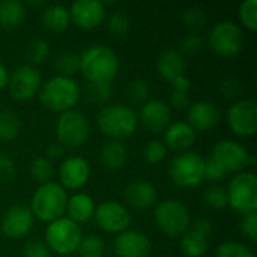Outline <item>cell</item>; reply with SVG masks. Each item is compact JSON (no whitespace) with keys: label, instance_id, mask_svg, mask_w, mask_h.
Returning a JSON list of instances; mask_svg holds the SVG:
<instances>
[{"label":"cell","instance_id":"cell-1","mask_svg":"<svg viewBox=\"0 0 257 257\" xmlns=\"http://www.w3.org/2000/svg\"><path fill=\"white\" fill-rule=\"evenodd\" d=\"M80 71L89 83H111L119 74V57L108 45H89L80 54Z\"/></svg>","mask_w":257,"mask_h":257},{"label":"cell","instance_id":"cell-2","mask_svg":"<svg viewBox=\"0 0 257 257\" xmlns=\"http://www.w3.org/2000/svg\"><path fill=\"white\" fill-rule=\"evenodd\" d=\"M137 113L120 102L104 105L96 114V125L102 134L113 140H120L133 136L137 130Z\"/></svg>","mask_w":257,"mask_h":257},{"label":"cell","instance_id":"cell-3","mask_svg":"<svg viewBox=\"0 0 257 257\" xmlns=\"http://www.w3.org/2000/svg\"><path fill=\"white\" fill-rule=\"evenodd\" d=\"M39 101L53 111H66L80 99V86L72 77L53 75L39 89Z\"/></svg>","mask_w":257,"mask_h":257},{"label":"cell","instance_id":"cell-4","mask_svg":"<svg viewBox=\"0 0 257 257\" xmlns=\"http://www.w3.org/2000/svg\"><path fill=\"white\" fill-rule=\"evenodd\" d=\"M68 205V194L66 190L59 182H45L41 184L32 197L30 211L33 217L41 221L51 223L66 212Z\"/></svg>","mask_w":257,"mask_h":257},{"label":"cell","instance_id":"cell-5","mask_svg":"<svg viewBox=\"0 0 257 257\" xmlns=\"http://www.w3.org/2000/svg\"><path fill=\"white\" fill-rule=\"evenodd\" d=\"M83 239L80 226L68 217H60L48 223L45 229V245L50 251L68 256L78 250Z\"/></svg>","mask_w":257,"mask_h":257},{"label":"cell","instance_id":"cell-6","mask_svg":"<svg viewBox=\"0 0 257 257\" xmlns=\"http://www.w3.org/2000/svg\"><path fill=\"white\" fill-rule=\"evenodd\" d=\"M157 226L169 236H182L191 224V215L187 206L175 199L160 202L154 209Z\"/></svg>","mask_w":257,"mask_h":257},{"label":"cell","instance_id":"cell-7","mask_svg":"<svg viewBox=\"0 0 257 257\" xmlns=\"http://www.w3.org/2000/svg\"><path fill=\"white\" fill-rule=\"evenodd\" d=\"M226 191L229 206L236 212L244 215L257 211V176L253 172L236 173Z\"/></svg>","mask_w":257,"mask_h":257},{"label":"cell","instance_id":"cell-8","mask_svg":"<svg viewBox=\"0 0 257 257\" xmlns=\"http://www.w3.org/2000/svg\"><path fill=\"white\" fill-rule=\"evenodd\" d=\"M57 143L63 148H78L89 137V122L83 113L78 110L62 111L56 122Z\"/></svg>","mask_w":257,"mask_h":257},{"label":"cell","instance_id":"cell-9","mask_svg":"<svg viewBox=\"0 0 257 257\" xmlns=\"http://www.w3.org/2000/svg\"><path fill=\"white\" fill-rule=\"evenodd\" d=\"M170 179L179 187H196L205 176V160L196 152L178 154L169 166Z\"/></svg>","mask_w":257,"mask_h":257},{"label":"cell","instance_id":"cell-10","mask_svg":"<svg viewBox=\"0 0 257 257\" xmlns=\"http://www.w3.org/2000/svg\"><path fill=\"white\" fill-rule=\"evenodd\" d=\"M244 44L241 27L232 20H223L215 23L209 30V45L221 56H236Z\"/></svg>","mask_w":257,"mask_h":257},{"label":"cell","instance_id":"cell-11","mask_svg":"<svg viewBox=\"0 0 257 257\" xmlns=\"http://www.w3.org/2000/svg\"><path fill=\"white\" fill-rule=\"evenodd\" d=\"M227 175L229 173H241L250 164H254L256 158L248 154V151L235 140H221L218 142L211 157Z\"/></svg>","mask_w":257,"mask_h":257},{"label":"cell","instance_id":"cell-12","mask_svg":"<svg viewBox=\"0 0 257 257\" xmlns=\"http://www.w3.org/2000/svg\"><path fill=\"white\" fill-rule=\"evenodd\" d=\"M42 84L41 72L33 65H21L12 71L8 80L9 93L17 101H26L35 96Z\"/></svg>","mask_w":257,"mask_h":257},{"label":"cell","instance_id":"cell-13","mask_svg":"<svg viewBox=\"0 0 257 257\" xmlns=\"http://www.w3.org/2000/svg\"><path fill=\"white\" fill-rule=\"evenodd\" d=\"M230 130L242 137H250L257 130V104L254 99H238L227 110Z\"/></svg>","mask_w":257,"mask_h":257},{"label":"cell","instance_id":"cell-14","mask_svg":"<svg viewBox=\"0 0 257 257\" xmlns=\"http://www.w3.org/2000/svg\"><path fill=\"white\" fill-rule=\"evenodd\" d=\"M93 218L96 224L108 233H120L126 230L131 223L130 211L125 208V205L114 200H105L99 203L95 208Z\"/></svg>","mask_w":257,"mask_h":257},{"label":"cell","instance_id":"cell-15","mask_svg":"<svg viewBox=\"0 0 257 257\" xmlns=\"http://www.w3.org/2000/svg\"><path fill=\"white\" fill-rule=\"evenodd\" d=\"M33 223H35V217L30 208L23 205H14L3 214L0 229L5 236L18 239V238H24L32 230Z\"/></svg>","mask_w":257,"mask_h":257},{"label":"cell","instance_id":"cell-16","mask_svg":"<svg viewBox=\"0 0 257 257\" xmlns=\"http://www.w3.org/2000/svg\"><path fill=\"white\" fill-rule=\"evenodd\" d=\"M90 176V164L86 158L72 155L62 161L59 167V184L65 190H80Z\"/></svg>","mask_w":257,"mask_h":257},{"label":"cell","instance_id":"cell-17","mask_svg":"<svg viewBox=\"0 0 257 257\" xmlns=\"http://www.w3.org/2000/svg\"><path fill=\"white\" fill-rule=\"evenodd\" d=\"M151 251L149 238L134 229L117 233L114 239V253L117 257H146Z\"/></svg>","mask_w":257,"mask_h":257},{"label":"cell","instance_id":"cell-18","mask_svg":"<svg viewBox=\"0 0 257 257\" xmlns=\"http://www.w3.org/2000/svg\"><path fill=\"white\" fill-rule=\"evenodd\" d=\"M71 21L81 29H93L105 18V5L98 0H75L69 8Z\"/></svg>","mask_w":257,"mask_h":257},{"label":"cell","instance_id":"cell-19","mask_svg":"<svg viewBox=\"0 0 257 257\" xmlns=\"http://www.w3.org/2000/svg\"><path fill=\"white\" fill-rule=\"evenodd\" d=\"M139 119L149 131L161 133L170 125L172 110L169 104L161 99H148L140 108Z\"/></svg>","mask_w":257,"mask_h":257},{"label":"cell","instance_id":"cell-20","mask_svg":"<svg viewBox=\"0 0 257 257\" xmlns=\"http://www.w3.org/2000/svg\"><path fill=\"white\" fill-rule=\"evenodd\" d=\"M220 120V111L215 104L209 101H197L188 107V123L194 131L212 130Z\"/></svg>","mask_w":257,"mask_h":257},{"label":"cell","instance_id":"cell-21","mask_svg":"<svg viewBox=\"0 0 257 257\" xmlns=\"http://www.w3.org/2000/svg\"><path fill=\"white\" fill-rule=\"evenodd\" d=\"M164 140L166 145L173 149V151H179V152H185L187 149H190L194 142H196V131L193 130V126L185 122V120H176V122H170V125L164 130ZM166 146V148H167Z\"/></svg>","mask_w":257,"mask_h":257},{"label":"cell","instance_id":"cell-22","mask_svg":"<svg viewBox=\"0 0 257 257\" xmlns=\"http://www.w3.org/2000/svg\"><path fill=\"white\" fill-rule=\"evenodd\" d=\"M125 199L136 209H149L157 203V188L145 179H136L125 188Z\"/></svg>","mask_w":257,"mask_h":257},{"label":"cell","instance_id":"cell-23","mask_svg":"<svg viewBox=\"0 0 257 257\" xmlns=\"http://www.w3.org/2000/svg\"><path fill=\"white\" fill-rule=\"evenodd\" d=\"M185 69H187L185 57L176 48H167L161 51L157 57V71L160 77H163L167 81H172L173 78L184 75Z\"/></svg>","mask_w":257,"mask_h":257},{"label":"cell","instance_id":"cell-24","mask_svg":"<svg viewBox=\"0 0 257 257\" xmlns=\"http://www.w3.org/2000/svg\"><path fill=\"white\" fill-rule=\"evenodd\" d=\"M95 208L96 205L89 194L75 193L74 196L68 199L66 214H68V218H71L72 221L78 224V223H84L90 220L95 214Z\"/></svg>","mask_w":257,"mask_h":257},{"label":"cell","instance_id":"cell-25","mask_svg":"<svg viewBox=\"0 0 257 257\" xmlns=\"http://www.w3.org/2000/svg\"><path fill=\"white\" fill-rule=\"evenodd\" d=\"M128 157L126 146L120 140H107L99 149V161L107 170L120 169Z\"/></svg>","mask_w":257,"mask_h":257},{"label":"cell","instance_id":"cell-26","mask_svg":"<svg viewBox=\"0 0 257 257\" xmlns=\"http://www.w3.org/2000/svg\"><path fill=\"white\" fill-rule=\"evenodd\" d=\"M26 18V6L20 0L0 2V26L5 29H17Z\"/></svg>","mask_w":257,"mask_h":257},{"label":"cell","instance_id":"cell-27","mask_svg":"<svg viewBox=\"0 0 257 257\" xmlns=\"http://www.w3.org/2000/svg\"><path fill=\"white\" fill-rule=\"evenodd\" d=\"M42 23L51 32H63L71 23L69 9L65 5H50L42 11Z\"/></svg>","mask_w":257,"mask_h":257},{"label":"cell","instance_id":"cell-28","mask_svg":"<svg viewBox=\"0 0 257 257\" xmlns=\"http://www.w3.org/2000/svg\"><path fill=\"white\" fill-rule=\"evenodd\" d=\"M181 250L188 257H203L208 251V238L196 233L194 230L188 229L181 236Z\"/></svg>","mask_w":257,"mask_h":257},{"label":"cell","instance_id":"cell-29","mask_svg":"<svg viewBox=\"0 0 257 257\" xmlns=\"http://www.w3.org/2000/svg\"><path fill=\"white\" fill-rule=\"evenodd\" d=\"M21 120L20 116L11 108L0 110V139L2 140H14L20 133Z\"/></svg>","mask_w":257,"mask_h":257},{"label":"cell","instance_id":"cell-30","mask_svg":"<svg viewBox=\"0 0 257 257\" xmlns=\"http://www.w3.org/2000/svg\"><path fill=\"white\" fill-rule=\"evenodd\" d=\"M54 66L59 75L72 77L77 71H80V56L74 51H63L56 57Z\"/></svg>","mask_w":257,"mask_h":257},{"label":"cell","instance_id":"cell-31","mask_svg":"<svg viewBox=\"0 0 257 257\" xmlns=\"http://www.w3.org/2000/svg\"><path fill=\"white\" fill-rule=\"evenodd\" d=\"M50 56V45L45 39L36 38L32 39L27 47H26V57L30 62L29 65H38L42 63L44 60H47V57Z\"/></svg>","mask_w":257,"mask_h":257},{"label":"cell","instance_id":"cell-32","mask_svg":"<svg viewBox=\"0 0 257 257\" xmlns=\"http://www.w3.org/2000/svg\"><path fill=\"white\" fill-rule=\"evenodd\" d=\"M30 173H32L33 179L36 182H39V185L50 182L54 175L53 163L50 160H47L45 157H38L30 164Z\"/></svg>","mask_w":257,"mask_h":257},{"label":"cell","instance_id":"cell-33","mask_svg":"<svg viewBox=\"0 0 257 257\" xmlns=\"http://www.w3.org/2000/svg\"><path fill=\"white\" fill-rule=\"evenodd\" d=\"M203 200L205 203L212 208V209H224L229 206V200H227V191L224 187L221 185H209L205 193H203Z\"/></svg>","mask_w":257,"mask_h":257},{"label":"cell","instance_id":"cell-34","mask_svg":"<svg viewBox=\"0 0 257 257\" xmlns=\"http://www.w3.org/2000/svg\"><path fill=\"white\" fill-rule=\"evenodd\" d=\"M126 96L131 102L134 104H140V102H146L151 93V87L149 83L145 78H134L128 83L126 86Z\"/></svg>","mask_w":257,"mask_h":257},{"label":"cell","instance_id":"cell-35","mask_svg":"<svg viewBox=\"0 0 257 257\" xmlns=\"http://www.w3.org/2000/svg\"><path fill=\"white\" fill-rule=\"evenodd\" d=\"M104 248L105 245L101 236L87 235V236H83L78 245V253H80V257H102Z\"/></svg>","mask_w":257,"mask_h":257},{"label":"cell","instance_id":"cell-36","mask_svg":"<svg viewBox=\"0 0 257 257\" xmlns=\"http://www.w3.org/2000/svg\"><path fill=\"white\" fill-rule=\"evenodd\" d=\"M107 27L116 36H123L131 27V20L123 11H113L107 17Z\"/></svg>","mask_w":257,"mask_h":257},{"label":"cell","instance_id":"cell-37","mask_svg":"<svg viewBox=\"0 0 257 257\" xmlns=\"http://www.w3.org/2000/svg\"><path fill=\"white\" fill-rule=\"evenodd\" d=\"M214 257H254V254L247 245L241 242L227 241L217 248Z\"/></svg>","mask_w":257,"mask_h":257},{"label":"cell","instance_id":"cell-38","mask_svg":"<svg viewBox=\"0 0 257 257\" xmlns=\"http://www.w3.org/2000/svg\"><path fill=\"white\" fill-rule=\"evenodd\" d=\"M87 98L95 104H104L111 96V84L110 83H89L87 84Z\"/></svg>","mask_w":257,"mask_h":257},{"label":"cell","instance_id":"cell-39","mask_svg":"<svg viewBox=\"0 0 257 257\" xmlns=\"http://www.w3.org/2000/svg\"><path fill=\"white\" fill-rule=\"evenodd\" d=\"M239 18L241 23L250 29L256 30L257 29V0H244L239 5Z\"/></svg>","mask_w":257,"mask_h":257},{"label":"cell","instance_id":"cell-40","mask_svg":"<svg viewBox=\"0 0 257 257\" xmlns=\"http://www.w3.org/2000/svg\"><path fill=\"white\" fill-rule=\"evenodd\" d=\"M182 21L190 29H202L206 24V14L202 8L191 6V8L184 9Z\"/></svg>","mask_w":257,"mask_h":257},{"label":"cell","instance_id":"cell-41","mask_svg":"<svg viewBox=\"0 0 257 257\" xmlns=\"http://www.w3.org/2000/svg\"><path fill=\"white\" fill-rule=\"evenodd\" d=\"M167 154V148L164 143L158 142V140H152L149 143H146L145 149H143V155L145 160L151 164H158L164 160Z\"/></svg>","mask_w":257,"mask_h":257},{"label":"cell","instance_id":"cell-42","mask_svg":"<svg viewBox=\"0 0 257 257\" xmlns=\"http://www.w3.org/2000/svg\"><path fill=\"white\" fill-rule=\"evenodd\" d=\"M241 232L244 236H247L251 242L257 241V211L248 212L242 215L241 220Z\"/></svg>","mask_w":257,"mask_h":257},{"label":"cell","instance_id":"cell-43","mask_svg":"<svg viewBox=\"0 0 257 257\" xmlns=\"http://www.w3.org/2000/svg\"><path fill=\"white\" fill-rule=\"evenodd\" d=\"M15 173H17V169H15L12 158L8 154L0 152V182L12 181Z\"/></svg>","mask_w":257,"mask_h":257},{"label":"cell","instance_id":"cell-44","mask_svg":"<svg viewBox=\"0 0 257 257\" xmlns=\"http://www.w3.org/2000/svg\"><path fill=\"white\" fill-rule=\"evenodd\" d=\"M23 254L24 257H51V251L44 242L33 239L24 245Z\"/></svg>","mask_w":257,"mask_h":257},{"label":"cell","instance_id":"cell-45","mask_svg":"<svg viewBox=\"0 0 257 257\" xmlns=\"http://www.w3.org/2000/svg\"><path fill=\"white\" fill-rule=\"evenodd\" d=\"M226 176H227V173L212 158H208L205 161V176H203V179L211 181V182H218V181L224 179Z\"/></svg>","mask_w":257,"mask_h":257},{"label":"cell","instance_id":"cell-46","mask_svg":"<svg viewBox=\"0 0 257 257\" xmlns=\"http://www.w3.org/2000/svg\"><path fill=\"white\" fill-rule=\"evenodd\" d=\"M181 48L187 54H196L200 53L203 48V38L199 35H188L181 41ZM181 51V53H182Z\"/></svg>","mask_w":257,"mask_h":257},{"label":"cell","instance_id":"cell-47","mask_svg":"<svg viewBox=\"0 0 257 257\" xmlns=\"http://www.w3.org/2000/svg\"><path fill=\"white\" fill-rule=\"evenodd\" d=\"M220 90L224 95V98H236L241 92V86H239V81L236 78L229 77L220 83Z\"/></svg>","mask_w":257,"mask_h":257},{"label":"cell","instance_id":"cell-48","mask_svg":"<svg viewBox=\"0 0 257 257\" xmlns=\"http://www.w3.org/2000/svg\"><path fill=\"white\" fill-rule=\"evenodd\" d=\"M169 107L178 108V110H184L190 107V96L185 92H178V90H172L169 95Z\"/></svg>","mask_w":257,"mask_h":257},{"label":"cell","instance_id":"cell-49","mask_svg":"<svg viewBox=\"0 0 257 257\" xmlns=\"http://www.w3.org/2000/svg\"><path fill=\"white\" fill-rule=\"evenodd\" d=\"M172 90H178V92H185L188 93L190 87H191V81L190 78L184 74V75H179L176 78H173L172 81Z\"/></svg>","mask_w":257,"mask_h":257},{"label":"cell","instance_id":"cell-50","mask_svg":"<svg viewBox=\"0 0 257 257\" xmlns=\"http://www.w3.org/2000/svg\"><path fill=\"white\" fill-rule=\"evenodd\" d=\"M191 230H194L196 233H199V235H202V236L208 238V236L212 233V223H211V221H208V220L200 218V220L194 221V224H193V229H191Z\"/></svg>","mask_w":257,"mask_h":257},{"label":"cell","instance_id":"cell-51","mask_svg":"<svg viewBox=\"0 0 257 257\" xmlns=\"http://www.w3.org/2000/svg\"><path fill=\"white\" fill-rule=\"evenodd\" d=\"M63 152H65V148L60 145V143H51V145H48L47 146V151H45V154H47V160H60L62 157H63Z\"/></svg>","mask_w":257,"mask_h":257},{"label":"cell","instance_id":"cell-52","mask_svg":"<svg viewBox=\"0 0 257 257\" xmlns=\"http://www.w3.org/2000/svg\"><path fill=\"white\" fill-rule=\"evenodd\" d=\"M8 80H9V72L8 68L5 66V63L0 62V90L5 89L8 86Z\"/></svg>","mask_w":257,"mask_h":257}]
</instances>
